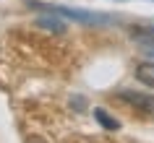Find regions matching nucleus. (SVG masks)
<instances>
[{
  "label": "nucleus",
  "mask_w": 154,
  "mask_h": 143,
  "mask_svg": "<svg viewBox=\"0 0 154 143\" xmlns=\"http://www.w3.org/2000/svg\"><path fill=\"white\" fill-rule=\"evenodd\" d=\"M34 8H42V10H50L55 16H65V18H73L79 24H112V18L105 16V13H91V10H79V8H68V5H45V3H32Z\"/></svg>",
  "instance_id": "1"
},
{
  "label": "nucleus",
  "mask_w": 154,
  "mask_h": 143,
  "mask_svg": "<svg viewBox=\"0 0 154 143\" xmlns=\"http://www.w3.org/2000/svg\"><path fill=\"white\" fill-rule=\"evenodd\" d=\"M120 99H123V102H128V104H133V107H136V109H141V112H154V96H149V94L123 91Z\"/></svg>",
  "instance_id": "2"
},
{
  "label": "nucleus",
  "mask_w": 154,
  "mask_h": 143,
  "mask_svg": "<svg viewBox=\"0 0 154 143\" xmlns=\"http://www.w3.org/2000/svg\"><path fill=\"white\" fill-rule=\"evenodd\" d=\"M133 42L144 49L146 55H154V26H146V29H133Z\"/></svg>",
  "instance_id": "3"
},
{
  "label": "nucleus",
  "mask_w": 154,
  "mask_h": 143,
  "mask_svg": "<svg viewBox=\"0 0 154 143\" xmlns=\"http://www.w3.org/2000/svg\"><path fill=\"white\" fill-rule=\"evenodd\" d=\"M136 78L141 81V83H146V86L154 88V63H141L136 68Z\"/></svg>",
  "instance_id": "4"
},
{
  "label": "nucleus",
  "mask_w": 154,
  "mask_h": 143,
  "mask_svg": "<svg viewBox=\"0 0 154 143\" xmlns=\"http://www.w3.org/2000/svg\"><path fill=\"white\" fill-rule=\"evenodd\" d=\"M94 115H97V122H99V125H105L107 130H118V120L107 117V112H105V109H97Z\"/></svg>",
  "instance_id": "5"
},
{
  "label": "nucleus",
  "mask_w": 154,
  "mask_h": 143,
  "mask_svg": "<svg viewBox=\"0 0 154 143\" xmlns=\"http://www.w3.org/2000/svg\"><path fill=\"white\" fill-rule=\"evenodd\" d=\"M39 26H47L52 31H65V26L60 24V21H52V18H39Z\"/></svg>",
  "instance_id": "6"
}]
</instances>
